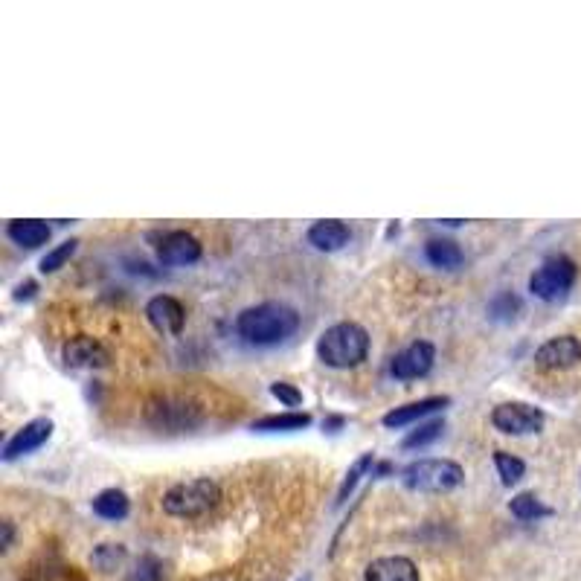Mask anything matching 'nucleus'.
Instances as JSON below:
<instances>
[{"label":"nucleus","mask_w":581,"mask_h":581,"mask_svg":"<svg viewBox=\"0 0 581 581\" xmlns=\"http://www.w3.org/2000/svg\"><path fill=\"white\" fill-rule=\"evenodd\" d=\"M300 329V314L285 303H259L236 317V332L250 346H276Z\"/></svg>","instance_id":"1"},{"label":"nucleus","mask_w":581,"mask_h":581,"mask_svg":"<svg viewBox=\"0 0 581 581\" xmlns=\"http://www.w3.org/2000/svg\"><path fill=\"white\" fill-rule=\"evenodd\" d=\"M369 355V335L358 323H335L317 340V358L332 369H352Z\"/></svg>","instance_id":"2"},{"label":"nucleus","mask_w":581,"mask_h":581,"mask_svg":"<svg viewBox=\"0 0 581 581\" xmlns=\"http://www.w3.org/2000/svg\"><path fill=\"white\" fill-rule=\"evenodd\" d=\"M221 503V486L210 477L186 480L163 494V512L172 518H201Z\"/></svg>","instance_id":"3"},{"label":"nucleus","mask_w":581,"mask_h":581,"mask_svg":"<svg viewBox=\"0 0 581 581\" xmlns=\"http://www.w3.org/2000/svg\"><path fill=\"white\" fill-rule=\"evenodd\" d=\"M465 471L454 459H416L401 471V483L410 491H454L462 483Z\"/></svg>","instance_id":"4"},{"label":"nucleus","mask_w":581,"mask_h":581,"mask_svg":"<svg viewBox=\"0 0 581 581\" xmlns=\"http://www.w3.org/2000/svg\"><path fill=\"white\" fill-rule=\"evenodd\" d=\"M576 274H579V268H576L573 259L552 256L535 274L529 276V291L538 300H544V303H558V300H564L570 294V288L576 282Z\"/></svg>","instance_id":"5"},{"label":"nucleus","mask_w":581,"mask_h":581,"mask_svg":"<svg viewBox=\"0 0 581 581\" xmlns=\"http://www.w3.org/2000/svg\"><path fill=\"white\" fill-rule=\"evenodd\" d=\"M491 425L509 436H526L544 428V410L526 401H506L491 410Z\"/></svg>","instance_id":"6"},{"label":"nucleus","mask_w":581,"mask_h":581,"mask_svg":"<svg viewBox=\"0 0 581 581\" xmlns=\"http://www.w3.org/2000/svg\"><path fill=\"white\" fill-rule=\"evenodd\" d=\"M436 364V349L428 340H416L410 343L404 352H398L390 364V372L398 381H416V378H425L430 369Z\"/></svg>","instance_id":"7"},{"label":"nucleus","mask_w":581,"mask_h":581,"mask_svg":"<svg viewBox=\"0 0 581 581\" xmlns=\"http://www.w3.org/2000/svg\"><path fill=\"white\" fill-rule=\"evenodd\" d=\"M157 256L163 265H195L201 259V242L186 230H169L157 239Z\"/></svg>","instance_id":"8"},{"label":"nucleus","mask_w":581,"mask_h":581,"mask_svg":"<svg viewBox=\"0 0 581 581\" xmlns=\"http://www.w3.org/2000/svg\"><path fill=\"white\" fill-rule=\"evenodd\" d=\"M50 436H53V422L50 419H32L21 430H15V436L3 445V462H15V459L38 451Z\"/></svg>","instance_id":"9"},{"label":"nucleus","mask_w":581,"mask_h":581,"mask_svg":"<svg viewBox=\"0 0 581 581\" xmlns=\"http://www.w3.org/2000/svg\"><path fill=\"white\" fill-rule=\"evenodd\" d=\"M535 364L541 369H570L581 364V340L573 335L550 337L538 352Z\"/></svg>","instance_id":"10"},{"label":"nucleus","mask_w":581,"mask_h":581,"mask_svg":"<svg viewBox=\"0 0 581 581\" xmlns=\"http://www.w3.org/2000/svg\"><path fill=\"white\" fill-rule=\"evenodd\" d=\"M146 317H149V323L160 335H178L186 323L184 306L175 297H169V294L152 297L149 306H146Z\"/></svg>","instance_id":"11"},{"label":"nucleus","mask_w":581,"mask_h":581,"mask_svg":"<svg viewBox=\"0 0 581 581\" xmlns=\"http://www.w3.org/2000/svg\"><path fill=\"white\" fill-rule=\"evenodd\" d=\"M111 361L108 349L93 337H73L64 346V364L73 369H99Z\"/></svg>","instance_id":"12"},{"label":"nucleus","mask_w":581,"mask_h":581,"mask_svg":"<svg viewBox=\"0 0 581 581\" xmlns=\"http://www.w3.org/2000/svg\"><path fill=\"white\" fill-rule=\"evenodd\" d=\"M451 404L448 396H430L422 398V401H410L404 407H396L384 416V428H407V425H416L422 422L425 416L436 413V410H445Z\"/></svg>","instance_id":"13"},{"label":"nucleus","mask_w":581,"mask_h":581,"mask_svg":"<svg viewBox=\"0 0 581 581\" xmlns=\"http://www.w3.org/2000/svg\"><path fill=\"white\" fill-rule=\"evenodd\" d=\"M364 581H419V570L404 555H387L369 564Z\"/></svg>","instance_id":"14"},{"label":"nucleus","mask_w":581,"mask_h":581,"mask_svg":"<svg viewBox=\"0 0 581 581\" xmlns=\"http://www.w3.org/2000/svg\"><path fill=\"white\" fill-rule=\"evenodd\" d=\"M349 239H352V230L343 221H335V218L317 221V224L308 227V245L323 250V253H335L343 245H349Z\"/></svg>","instance_id":"15"},{"label":"nucleus","mask_w":581,"mask_h":581,"mask_svg":"<svg viewBox=\"0 0 581 581\" xmlns=\"http://www.w3.org/2000/svg\"><path fill=\"white\" fill-rule=\"evenodd\" d=\"M6 236H9L15 245L27 247V250H35V247H41L50 242L53 230H50V224H44V221H38V218H24V221H9Z\"/></svg>","instance_id":"16"},{"label":"nucleus","mask_w":581,"mask_h":581,"mask_svg":"<svg viewBox=\"0 0 581 581\" xmlns=\"http://www.w3.org/2000/svg\"><path fill=\"white\" fill-rule=\"evenodd\" d=\"M425 256L433 268H442V271H457L459 265L465 262V253L457 242L451 239H430L425 245Z\"/></svg>","instance_id":"17"},{"label":"nucleus","mask_w":581,"mask_h":581,"mask_svg":"<svg viewBox=\"0 0 581 581\" xmlns=\"http://www.w3.org/2000/svg\"><path fill=\"white\" fill-rule=\"evenodd\" d=\"M131 509L128 503V494L120 489H105L93 497V512L105 520H123Z\"/></svg>","instance_id":"18"},{"label":"nucleus","mask_w":581,"mask_h":581,"mask_svg":"<svg viewBox=\"0 0 581 581\" xmlns=\"http://www.w3.org/2000/svg\"><path fill=\"white\" fill-rule=\"evenodd\" d=\"M509 509H512V515L518 520H541V518H550L552 509L550 506H544L532 491H523V494H515L512 497V503H509Z\"/></svg>","instance_id":"19"},{"label":"nucleus","mask_w":581,"mask_h":581,"mask_svg":"<svg viewBox=\"0 0 581 581\" xmlns=\"http://www.w3.org/2000/svg\"><path fill=\"white\" fill-rule=\"evenodd\" d=\"M311 425L308 413H276L253 422V430H303Z\"/></svg>","instance_id":"20"},{"label":"nucleus","mask_w":581,"mask_h":581,"mask_svg":"<svg viewBox=\"0 0 581 581\" xmlns=\"http://www.w3.org/2000/svg\"><path fill=\"white\" fill-rule=\"evenodd\" d=\"M372 465H375V457H372V454H364V457L355 459V465L349 468V474L343 477V483H340V489H337V500H335L337 506L349 500V494L355 491V486L361 483V477L367 474Z\"/></svg>","instance_id":"21"},{"label":"nucleus","mask_w":581,"mask_h":581,"mask_svg":"<svg viewBox=\"0 0 581 581\" xmlns=\"http://www.w3.org/2000/svg\"><path fill=\"white\" fill-rule=\"evenodd\" d=\"M494 468H497L503 486H515V483L523 480V474H526L523 459L512 457V454H506V451H497V454H494Z\"/></svg>","instance_id":"22"},{"label":"nucleus","mask_w":581,"mask_h":581,"mask_svg":"<svg viewBox=\"0 0 581 581\" xmlns=\"http://www.w3.org/2000/svg\"><path fill=\"white\" fill-rule=\"evenodd\" d=\"M442 430H445V425L442 422H425V425H419V428L413 430L404 442H401V448H425V445H430V442H436L439 436H442Z\"/></svg>","instance_id":"23"},{"label":"nucleus","mask_w":581,"mask_h":581,"mask_svg":"<svg viewBox=\"0 0 581 581\" xmlns=\"http://www.w3.org/2000/svg\"><path fill=\"white\" fill-rule=\"evenodd\" d=\"M76 245H79V242H76V239H70V242H62L59 247H53V250H50V253L41 259V271H44V274H53V271H59L64 262H67V259L76 253Z\"/></svg>","instance_id":"24"},{"label":"nucleus","mask_w":581,"mask_h":581,"mask_svg":"<svg viewBox=\"0 0 581 581\" xmlns=\"http://www.w3.org/2000/svg\"><path fill=\"white\" fill-rule=\"evenodd\" d=\"M489 311L494 320H512V317L520 311V300L515 294L503 291V294H497V297L491 300Z\"/></svg>","instance_id":"25"},{"label":"nucleus","mask_w":581,"mask_h":581,"mask_svg":"<svg viewBox=\"0 0 581 581\" xmlns=\"http://www.w3.org/2000/svg\"><path fill=\"white\" fill-rule=\"evenodd\" d=\"M160 579H163V564H160L154 555H143L140 564H137L134 581H160Z\"/></svg>","instance_id":"26"},{"label":"nucleus","mask_w":581,"mask_h":581,"mask_svg":"<svg viewBox=\"0 0 581 581\" xmlns=\"http://www.w3.org/2000/svg\"><path fill=\"white\" fill-rule=\"evenodd\" d=\"M123 547H114V544H102L99 550H96V555H93V561L102 567V570H114L120 561H123Z\"/></svg>","instance_id":"27"},{"label":"nucleus","mask_w":581,"mask_h":581,"mask_svg":"<svg viewBox=\"0 0 581 581\" xmlns=\"http://www.w3.org/2000/svg\"><path fill=\"white\" fill-rule=\"evenodd\" d=\"M271 396L279 398L285 407H300V404H303V393H300L297 387L285 384V381H276V384H271Z\"/></svg>","instance_id":"28"},{"label":"nucleus","mask_w":581,"mask_h":581,"mask_svg":"<svg viewBox=\"0 0 581 581\" xmlns=\"http://www.w3.org/2000/svg\"><path fill=\"white\" fill-rule=\"evenodd\" d=\"M9 544H12V523L6 520V523H3V541H0V547L9 550Z\"/></svg>","instance_id":"29"},{"label":"nucleus","mask_w":581,"mask_h":581,"mask_svg":"<svg viewBox=\"0 0 581 581\" xmlns=\"http://www.w3.org/2000/svg\"><path fill=\"white\" fill-rule=\"evenodd\" d=\"M303 581H308V579H303Z\"/></svg>","instance_id":"30"}]
</instances>
